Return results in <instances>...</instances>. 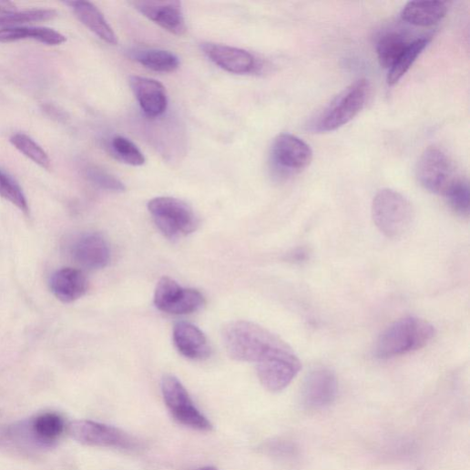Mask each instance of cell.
<instances>
[{
  "instance_id": "obj_17",
  "label": "cell",
  "mask_w": 470,
  "mask_h": 470,
  "mask_svg": "<svg viewBox=\"0 0 470 470\" xmlns=\"http://www.w3.org/2000/svg\"><path fill=\"white\" fill-rule=\"evenodd\" d=\"M173 341L180 354L189 360L204 361L211 355L207 337L189 322H180L174 326Z\"/></svg>"
},
{
  "instance_id": "obj_6",
  "label": "cell",
  "mask_w": 470,
  "mask_h": 470,
  "mask_svg": "<svg viewBox=\"0 0 470 470\" xmlns=\"http://www.w3.org/2000/svg\"><path fill=\"white\" fill-rule=\"evenodd\" d=\"M416 177L426 190L444 197L462 179L451 158L435 147L429 148L421 156Z\"/></svg>"
},
{
  "instance_id": "obj_25",
  "label": "cell",
  "mask_w": 470,
  "mask_h": 470,
  "mask_svg": "<svg viewBox=\"0 0 470 470\" xmlns=\"http://www.w3.org/2000/svg\"><path fill=\"white\" fill-rule=\"evenodd\" d=\"M409 42L401 35L391 33L383 36L377 46L381 66L390 69L405 50Z\"/></svg>"
},
{
  "instance_id": "obj_23",
  "label": "cell",
  "mask_w": 470,
  "mask_h": 470,
  "mask_svg": "<svg viewBox=\"0 0 470 470\" xmlns=\"http://www.w3.org/2000/svg\"><path fill=\"white\" fill-rule=\"evenodd\" d=\"M131 56L145 67L160 73L174 72L180 65L175 54L161 49L137 50Z\"/></svg>"
},
{
  "instance_id": "obj_31",
  "label": "cell",
  "mask_w": 470,
  "mask_h": 470,
  "mask_svg": "<svg viewBox=\"0 0 470 470\" xmlns=\"http://www.w3.org/2000/svg\"><path fill=\"white\" fill-rule=\"evenodd\" d=\"M450 207L458 214L467 216L470 206L469 187L466 180H459L445 196Z\"/></svg>"
},
{
  "instance_id": "obj_30",
  "label": "cell",
  "mask_w": 470,
  "mask_h": 470,
  "mask_svg": "<svg viewBox=\"0 0 470 470\" xmlns=\"http://www.w3.org/2000/svg\"><path fill=\"white\" fill-rule=\"evenodd\" d=\"M87 177L93 185L104 190L124 192L127 189L120 179L97 167H89L87 169Z\"/></svg>"
},
{
  "instance_id": "obj_22",
  "label": "cell",
  "mask_w": 470,
  "mask_h": 470,
  "mask_svg": "<svg viewBox=\"0 0 470 470\" xmlns=\"http://www.w3.org/2000/svg\"><path fill=\"white\" fill-rule=\"evenodd\" d=\"M64 420L56 414L46 413L36 417L31 424L32 435L44 445H50L65 432Z\"/></svg>"
},
{
  "instance_id": "obj_15",
  "label": "cell",
  "mask_w": 470,
  "mask_h": 470,
  "mask_svg": "<svg viewBox=\"0 0 470 470\" xmlns=\"http://www.w3.org/2000/svg\"><path fill=\"white\" fill-rule=\"evenodd\" d=\"M75 261L87 270H101L110 261V250L101 234L93 232L83 235L72 249Z\"/></svg>"
},
{
  "instance_id": "obj_20",
  "label": "cell",
  "mask_w": 470,
  "mask_h": 470,
  "mask_svg": "<svg viewBox=\"0 0 470 470\" xmlns=\"http://www.w3.org/2000/svg\"><path fill=\"white\" fill-rule=\"evenodd\" d=\"M27 39L53 46H60L66 41L65 36L47 27L20 26L0 29V43L8 44Z\"/></svg>"
},
{
  "instance_id": "obj_12",
  "label": "cell",
  "mask_w": 470,
  "mask_h": 470,
  "mask_svg": "<svg viewBox=\"0 0 470 470\" xmlns=\"http://www.w3.org/2000/svg\"><path fill=\"white\" fill-rule=\"evenodd\" d=\"M336 394L337 380L334 373L325 368L316 369L304 381L301 404L308 409H322L334 402Z\"/></svg>"
},
{
  "instance_id": "obj_26",
  "label": "cell",
  "mask_w": 470,
  "mask_h": 470,
  "mask_svg": "<svg viewBox=\"0 0 470 470\" xmlns=\"http://www.w3.org/2000/svg\"><path fill=\"white\" fill-rule=\"evenodd\" d=\"M12 145L24 156L44 169H50L51 159L47 153L30 137L16 134L11 138Z\"/></svg>"
},
{
  "instance_id": "obj_28",
  "label": "cell",
  "mask_w": 470,
  "mask_h": 470,
  "mask_svg": "<svg viewBox=\"0 0 470 470\" xmlns=\"http://www.w3.org/2000/svg\"><path fill=\"white\" fill-rule=\"evenodd\" d=\"M0 197L13 203L22 211L28 213L29 205L25 192L16 179L0 169Z\"/></svg>"
},
{
  "instance_id": "obj_7",
  "label": "cell",
  "mask_w": 470,
  "mask_h": 470,
  "mask_svg": "<svg viewBox=\"0 0 470 470\" xmlns=\"http://www.w3.org/2000/svg\"><path fill=\"white\" fill-rule=\"evenodd\" d=\"M67 432L77 442L94 447L136 451L140 442L127 432L90 420H77L70 423Z\"/></svg>"
},
{
  "instance_id": "obj_2",
  "label": "cell",
  "mask_w": 470,
  "mask_h": 470,
  "mask_svg": "<svg viewBox=\"0 0 470 470\" xmlns=\"http://www.w3.org/2000/svg\"><path fill=\"white\" fill-rule=\"evenodd\" d=\"M434 335V327L425 320L417 317L400 319L380 335L375 355L381 360H389L409 354L427 345Z\"/></svg>"
},
{
  "instance_id": "obj_10",
  "label": "cell",
  "mask_w": 470,
  "mask_h": 470,
  "mask_svg": "<svg viewBox=\"0 0 470 470\" xmlns=\"http://www.w3.org/2000/svg\"><path fill=\"white\" fill-rule=\"evenodd\" d=\"M271 158L281 174L289 176L306 169L311 164L312 151L299 138L281 134L273 142Z\"/></svg>"
},
{
  "instance_id": "obj_8",
  "label": "cell",
  "mask_w": 470,
  "mask_h": 470,
  "mask_svg": "<svg viewBox=\"0 0 470 470\" xmlns=\"http://www.w3.org/2000/svg\"><path fill=\"white\" fill-rule=\"evenodd\" d=\"M165 404L176 422L186 427L208 432L211 423L196 407L183 384L172 375H166L161 382Z\"/></svg>"
},
{
  "instance_id": "obj_29",
  "label": "cell",
  "mask_w": 470,
  "mask_h": 470,
  "mask_svg": "<svg viewBox=\"0 0 470 470\" xmlns=\"http://www.w3.org/2000/svg\"><path fill=\"white\" fill-rule=\"evenodd\" d=\"M110 148L116 158L128 165L140 167L146 163V158L139 148L124 137L113 138Z\"/></svg>"
},
{
  "instance_id": "obj_16",
  "label": "cell",
  "mask_w": 470,
  "mask_h": 470,
  "mask_svg": "<svg viewBox=\"0 0 470 470\" xmlns=\"http://www.w3.org/2000/svg\"><path fill=\"white\" fill-rule=\"evenodd\" d=\"M130 86L143 111L149 118H157L168 107V94L158 81L148 77L132 76Z\"/></svg>"
},
{
  "instance_id": "obj_24",
  "label": "cell",
  "mask_w": 470,
  "mask_h": 470,
  "mask_svg": "<svg viewBox=\"0 0 470 470\" xmlns=\"http://www.w3.org/2000/svg\"><path fill=\"white\" fill-rule=\"evenodd\" d=\"M429 41L424 38L409 43L394 65L389 69L387 77L389 85L393 86L402 79L425 49Z\"/></svg>"
},
{
  "instance_id": "obj_11",
  "label": "cell",
  "mask_w": 470,
  "mask_h": 470,
  "mask_svg": "<svg viewBox=\"0 0 470 470\" xmlns=\"http://www.w3.org/2000/svg\"><path fill=\"white\" fill-rule=\"evenodd\" d=\"M301 370V363L291 349L266 363L257 365L259 379L271 393L285 390Z\"/></svg>"
},
{
  "instance_id": "obj_1",
  "label": "cell",
  "mask_w": 470,
  "mask_h": 470,
  "mask_svg": "<svg viewBox=\"0 0 470 470\" xmlns=\"http://www.w3.org/2000/svg\"><path fill=\"white\" fill-rule=\"evenodd\" d=\"M221 337L232 360L257 365L292 349L266 328L248 321L227 323L222 328Z\"/></svg>"
},
{
  "instance_id": "obj_13",
  "label": "cell",
  "mask_w": 470,
  "mask_h": 470,
  "mask_svg": "<svg viewBox=\"0 0 470 470\" xmlns=\"http://www.w3.org/2000/svg\"><path fill=\"white\" fill-rule=\"evenodd\" d=\"M131 5L145 17L164 30L176 36L186 34L187 26L181 3L141 0V2H133Z\"/></svg>"
},
{
  "instance_id": "obj_27",
  "label": "cell",
  "mask_w": 470,
  "mask_h": 470,
  "mask_svg": "<svg viewBox=\"0 0 470 470\" xmlns=\"http://www.w3.org/2000/svg\"><path fill=\"white\" fill-rule=\"evenodd\" d=\"M56 13L53 10H25L9 15H0V29L11 26H20L26 24L46 22L54 19Z\"/></svg>"
},
{
  "instance_id": "obj_14",
  "label": "cell",
  "mask_w": 470,
  "mask_h": 470,
  "mask_svg": "<svg viewBox=\"0 0 470 470\" xmlns=\"http://www.w3.org/2000/svg\"><path fill=\"white\" fill-rule=\"evenodd\" d=\"M201 48L212 63L229 73L244 75L256 67L255 57L246 50L213 43L203 44Z\"/></svg>"
},
{
  "instance_id": "obj_9",
  "label": "cell",
  "mask_w": 470,
  "mask_h": 470,
  "mask_svg": "<svg viewBox=\"0 0 470 470\" xmlns=\"http://www.w3.org/2000/svg\"><path fill=\"white\" fill-rule=\"evenodd\" d=\"M154 303L163 312L185 315L202 308L205 300L199 291L183 288L174 280L164 277L157 285Z\"/></svg>"
},
{
  "instance_id": "obj_18",
  "label": "cell",
  "mask_w": 470,
  "mask_h": 470,
  "mask_svg": "<svg viewBox=\"0 0 470 470\" xmlns=\"http://www.w3.org/2000/svg\"><path fill=\"white\" fill-rule=\"evenodd\" d=\"M50 286L54 295L59 301L70 303L87 293L88 281L81 271L65 268L52 276Z\"/></svg>"
},
{
  "instance_id": "obj_21",
  "label": "cell",
  "mask_w": 470,
  "mask_h": 470,
  "mask_svg": "<svg viewBox=\"0 0 470 470\" xmlns=\"http://www.w3.org/2000/svg\"><path fill=\"white\" fill-rule=\"evenodd\" d=\"M447 7L441 2H412L402 12V19L413 26L427 27L439 23Z\"/></svg>"
},
{
  "instance_id": "obj_32",
  "label": "cell",
  "mask_w": 470,
  "mask_h": 470,
  "mask_svg": "<svg viewBox=\"0 0 470 470\" xmlns=\"http://www.w3.org/2000/svg\"><path fill=\"white\" fill-rule=\"evenodd\" d=\"M18 12L16 6L10 2H0V15H9Z\"/></svg>"
},
{
  "instance_id": "obj_19",
  "label": "cell",
  "mask_w": 470,
  "mask_h": 470,
  "mask_svg": "<svg viewBox=\"0 0 470 470\" xmlns=\"http://www.w3.org/2000/svg\"><path fill=\"white\" fill-rule=\"evenodd\" d=\"M66 5L72 9L79 22L99 39L111 46L118 44L114 31L94 5L87 2H70Z\"/></svg>"
},
{
  "instance_id": "obj_5",
  "label": "cell",
  "mask_w": 470,
  "mask_h": 470,
  "mask_svg": "<svg viewBox=\"0 0 470 470\" xmlns=\"http://www.w3.org/2000/svg\"><path fill=\"white\" fill-rule=\"evenodd\" d=\"M148 207L156 225L169 240L185 238L198 228V218L192 208L179 199L155 198Z\"/></svg>"
},
{
  "instance_id": "obj_4",
  "label": "cell",
  "mask_w": 470,
  "mask_h": 470,
  "mask_svg": "<svg viewBox=\"0 0 470 470\" xmlns=\"http://www.w3.org/2000/svg\"><path fill=\"white\" fill-rule=\"evenodd\" d=\"M373 218L385 237L398 239L412 226L414 210L404 195L393 189H385L374 197Z\"/></svg>"
},
{
  "instance_id": "obj_3",
  "label": "cell",
  "mask_w": 470,
  "mask_h": 470,
  "mask_svg": "<svg viewBox=\"0 0 470 470\" xmlns=\"http://www.w3.org/2000/svg\"><path fill=\"white\" fill-rule=\"evenodd\" d=\"M368 94L369 83L366 79L352 84L318 116L311 130L314 133H328L345 126L363 110Z\"/></svg>"
},
{
  "instance_id": "obj_33",
  "label": "cell",
  "mask_w": 470,
  "mask_h": 470,
  "mask_svg": "<svg viewBox=\"0 0 470 470\" xmlns=\"http://www.w3.org/2000/svg\"><path fill=\"white\" fill-rule=\"evenodd\" d=\"M197 470H218V469L214 466H204V467L199 468Z\"/></svg>"
}]
</instances>
